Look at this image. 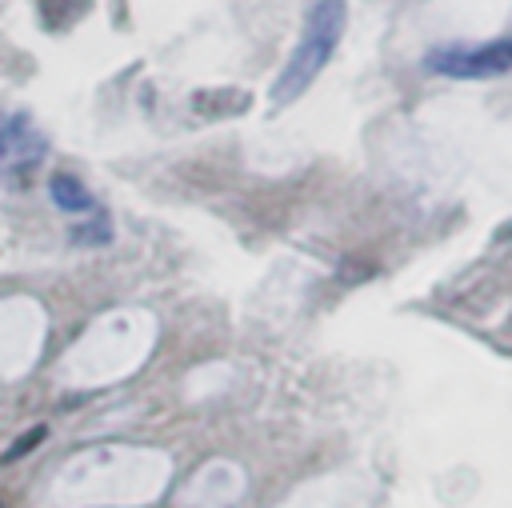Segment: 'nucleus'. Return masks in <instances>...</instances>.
I'll return each mask as SVG.
<instances>
[{
	"label": "nucleus",
	"mask_w": 512,
	"mask_h": 508,
	"mask_svg": "<svg viewBox=\"0 0 512 508\" xmlns=\"http://www.w3.org/2000/svg\"><path fill=\"white\" fill-rule=\"evenodd\" d=\"M344 20H348V8L344 0H308V12H304V28H300V40L284 64V72L276 76L272 84V104L284 108L292 104L332 60L340 36H344Z\"/></svg>",
	"instance_id": "f257e3e1"
},
{
	"label": "nucleus",
	"mask_w": 512,
	"mask_h": 508,
	"mask_svg": "<svg viewBox=\"0 0 512 508\" xmlns=\"http://www.w3.org/2000/svg\"><path fill=\"white\" fill-rule=\"evenodd\" d=\"M432 72L456 76V80H484V76H500L512 72V32L476 48H448V52H432L428 56Z\"/></svg>",
	"instance_id": "f03ea898"
},
{
	"label": "nucleus",
	"mask_w": 512,
	"mask_h": 508,
	"mask_svg": "<svg viewBox=\"0 0 512 508\" xmlns=\"http://www.w3.org/2000/svg\"><path fill=\"white\" fill-rule=\"evenodd\" d=\"M192 108L200 116H208V120H216V116H240L248 108V92H240V88H204V92L192 96Z\"/></svg>",
	"instance_id": "7ed1b4c3"
},
{
	"label": "nucleus",
	"mask_w": 512,
	"mask_h": 508,
	"mask_svg": "<svg viewBox=\"0 0 512 508\" xmlns=\"http://www.w3.org/2000/svg\"><path fill=\"white\" fill-rule=\"evenodd\" d=\"M48 192H52V204L64 212H92V192L72 172H56L48 180Z\"/></svg>",
	"instance_id": "20e7f679"
},
{
	"label": "nucleus",
	"mask_w": 512,
	"mask_h": 508,
	"mask_svg": "<svg viewBox=\"0 0 512 508\" xmlns=\"http://www.w3.org/2000/svg\"><path fill=\"white\" fill-rule=\"evenodd\" d=\"M88 8V0H40V16L44 24L56 32V28H68L72 20H80Z\"/></svg>",
	"instance_id": "39448f33"
},
{
	"label": "nucleus",
	"mask_w": 512,
	"mask_h": 508,
	"mask_svg": "<svg viewBox=\"0 0 512 508\" xmlns=\"http://www.w3.org/2000/svg\"><path fill=\"white\" fill-rule=\"evenodd\" d=\"M44 436H48V428H44V424H32L28 432H20V436H16V444L4 452V464H16V460H20V456H28L32 448H40V440H44Z\"/></svg>",
	"instance_id": "423d86ee"
},
{
	"label": "nucleus",
	"mask_w": 512,
	"mask_h": 508,
	"mask_svg": "<svg viewBox=\"0 0 512 508\" xmlns=\"http://www.w3.org/2000/svg\"><path fill=\"white\" fill-rule=\"evenodd\" d=\"M72 236H76V240H100V244H104L112 232H108L104 216H92V224H88V228H72Z\"/></svg>",
	"instance_id": "0eeeda50"
}]
</instances>
